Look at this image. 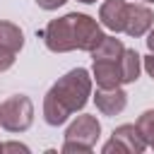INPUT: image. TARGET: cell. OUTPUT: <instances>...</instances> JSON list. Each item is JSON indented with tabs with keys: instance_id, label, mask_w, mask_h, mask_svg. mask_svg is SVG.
I'll return each instance as SVG.
<instances>
[{
	"instance_id": "30bf717a",
	"label": "cell",
	"mask_w": 154,
	"mask_h": 154,
	"mask_svg": "<svg viewBox=\"0 0 154 154\" xmlns=\"http://www.w3.org/2000/svg\"><path fill=\"white\" fill-rule=\"evenodd\" d=\"M24 46V34L17 24L0 19V48H7L12 53H19Z\"/></svg>"
},
{
	"instance_id": "52a82bcc",
	"label": "cell",
	"mask_w": 154,
	"mask_h": 154,
	"mask_svg": "<svg viewBox=\"0 0 154 154\" xmlns=\"http://www.w3.org/2000/svg\"><path fill=\"white\" fill-rule=\"evenodd\" d=\"M91 75H94L96 87H120V84H125L123 55L118 60H94Z\"/></svg>"
},
{
	"instance_id": "6da1fadb",
	"label": "cell",
	"mask_w": 154,
	"mask_h": 154,
	"mask_svg": "<svg viewBox=\"0 0 154 154\" xmlns=\"http://www.w3.org/2000/svg\"><path fill=\"white\" fill-rule=\"evenodd\" d=\"M43 43L53 53H70V51H87L91 53L101 41L103 31L101 24L82 12H70L58 19H51L43 29Z\"/></svg>"
},
{
	"instance_id": "7c38bea8",
	"label": "cell",
	"mask_w": 154,
	"mask_h": 154,
	"mask_svg": "<svg viewBox=\"0 0 154 154\" xmlns=\"http://www.w3.org/2000/svg\"><path fill=\"white\" fill-rule=\"evenodd\" d=\"M140 70H142V55H140L135 48H125V51H123V72H125V84L137 82Z\"/></svg>"
},
{
	"instance_id": "8992f818",
	"label": "cell",
	"mask_w": 154,
	"mask_h": 154,
	"mask_svg": "<svg viewBox=\"0 0 154 154\" xmlns=\"http://www.w3.org/2000/svg\"><path fill=\"white\" fill-rule=\"evenodd\" d=\"M152 26H154V12L142 2H128V19H125V31L123 34H128L132 38H140Z\"/></svg>"
},
{
	"instance_id": "44dd1931",
	"label": "cell",
	"mask_w": 154,
	"mask_h": 154,
	"mask_svg": "<svg viewBox=\"0 0 154 154\" xmlns=\"http://www.w3.org/2000/svg\"><path fill=\"white\" fill-rule=\"evenodd\" d=\"M0 152H2V142H0Z\"/></svg>"
},
{
	"instance_id": "d6986e66",
	"label": "cell",
	"mask_w": 154,
	"mask_h": 154,
	"mask_svg": "<svg viewBox=\"0 0 154 154\" xmlns=\"http://www.w3.org/2000/svg\"><path fill=\"white\" fill-rule=\"evenodd\" d=\"M79 2H84V5H91V2H96V0H79Z\"/></svg>"
},
{
	"instance_id": "4fadbf2b",
	"label": "cell",
	"mask_w": 154,
	"mask_h": 154,
	"mask_svg": "<svg viewBox=\"0 0 154 154\" xmlns=\"http://www.w3.org/2000/svg\"><path fill=\"white\" fill-rule=\"evenodd\" d=\"M137 130L142 132V137H144V142H147V147H154V108H149V111H144V113H140V118H137Z\"/></svg>"
},
{
	"instance_id": "8fae6325",
	"label": "cell",
	"mask_w": 154,
	"mask_h": 154,
	"mask_svg": "<svg viewBox=\"0 0 154 154\" xmlns=\"http://www.w3.org/2000/svg\"><path fill=\"white\" fill-rule=\"evenodd\" d=\"M125 46L116 36H103V41L91 51V60H118L123 55Z\"/></svg>"
},
{
	"instance_id": "5bb4252c",
	"label": "cell",
	"mask_w": 154,
	"mask_h": 154,
	"mask_svg": "<svg viewBox=\"0 0 154 154\" xmlns=\"http://www.w3.org/2000/svg\"><path fill=\"white\" fill-rule=\"evenodd\" d=\"M14 55H17V53H12V51H7V48H0V72L10 70V67L14 65Z\"/></svg>"
},
{
	"instance_id": "7a4b0ae2",
	"label": "cell",
	"mask_w": 154,
	"mask_h": 154,
	"mask_svg": "<svg viewBox=\"0 0 154 154\" xmlns=\"http://www.w3.org/2000/svg\"><path fill=\"white\" fill-rule=\"evenodd\" d=\"M91 82L94 77H89L84 67H75L63 75L43 96V120L58 128L72 113L82 111L91 96Z\"/></svg>"
},
{
	"instance_id": "ac0fdd59",
	"label": "cell",
	"mask_w": 154,
	"mask_h": 154,
	"mask_svg": "<svg viewBox=\"0 0 154 154\" xmlns=\"http://www.w3.org/2000/svg\"><path fill=\"white\" fill-rule=\"evenodd\" d=\"M144 41H147V48H149V53H154V26L147 31V38H144Z\"/></svg>"
},
{
	"instance_id": "277c9868",
	"label": "cell",
	"mask_w": 154,
	"mask_h": 154,
	"mask_svg": "<svg viewBox=\"0 0 154 154\" xmlns=\"http://www.w3.org/2000/svg\"><path fill=\"white\" fill-rule=\"evenodd\" d=\"M34 123V103L26 94H12L0 106V125L7 132H24Z\"/></svg>"
},
{
	"instance_id": "9c48e42d",
	"label": "cell",
	"mask_w": 154,
	"mask_h": 154,
	"mask_svg": "<svg viewBox=\"0 0 154 154\" xmlns=\"http://www.w3.org/2000/svg\"><path fill=\"white\" fill-rule=\"evenodd\" d=\"M125 19H128V2L125 0H106L99 7V22L111 29L113 34L125 31Z\"/></svg>"
},
{
	"instance_id": "3957f363",
	"label": "cell",
	"mask_w": 154,
	"mask_h": 154,
	"mask_svg": "<svg viewBox=\"0 0 154 154\" xmlns=\"http://www.w3.org/2000/svg\"><path fill=\"white\" fill-rule=\"evenodd\" d=\"M99 135H101V123L96 120V116L89 113L77 116L65 130L63 152H91Z\"/></svg>"
},
{
	"instance_id": "2e32d148",
	"label": "cell",
	"mask_w": 154,
	"mask_h": 154,
	"mask_svg": "<svg viewBox=\"0 0 154 154\" xmlns=\"http://www.w3.org/2000/svg\"><path fill=\"white\" fill-rule=\"evenodd\" d=\"M2 152H29V147L26 144H19V142H5L2 144Z\"/></svg>"
},
{
	"instance_id": "9a60e30c",
	"label": "cell",
	"mask_w": 154,
	"mask_h": 154,
	"mask_svg": "<svg viewBox=\"0 0 154 154\" xmlns=\"http://www.w3.org/2000/svg\"><path fill=\"white\" fill-rule=\"evenodd\" d=\"M67 0H36V5L41 7V10H48V12H53V10H58V7H63Z\"/></svg>"
},
{
	"instance_id": "7402d4cb",
	"label": "cell",
	"mask_w": 154,
	"mask_h": 154,
	"mask_svg": "<svg viewBox=\"0 0 154 154\" xmlns=\"http://www.w3.org/2000/svg\"><path fill=\"white\" fill-rule=\"evenodd\" d=\"M0 106H2V103H0Z\"/></svg>"
},
{
	"instance_id": "ba28073f",
	"label": "cell",
	"mask_w": 154,
	"mask_h": 154,
	"mask_svg": "<svg viewBox=\"0 0 154 154\" xmlns=\"http://www.w3.org/2000/svg\"><path fill=\"white\" fill-rule=\"evenodd\" d=\"M94 103L103 116H118L128 106V94L120 87H99L94 94Z\"/></svg>"
},
{
	"instance_id": "5b68a950",
	"label": "cell",
	"mask_w": 154,
	"mask_h": 154,
	"mask_svg": "<svg viewBox=\"0 0 154 154\" xmlns=\"http://www.w3.org/2000/svg\"><path fill=\"white\" fill-rule=\"evenodd\" d=\"M147 149V142L142 137V132L137 130V125L132 123H125V125H118L111 135V140L101 147L103 154H140Z\"/></svg>"
},
{
	"instance_id": "e0dca14e",
	"label": "cell",
	"mask_w": 154,
	"mask_h": 154,
	"mask_svg": "<svg viewBox=\"0 0 154 154\" xmlns=\"http://www.w3.org/2000/svg\"><path fill=\"white\" fill-rule=\"evenodd\" d=\"M142 65H144V70H147V75L154 79V53H149V55H144L142 58Z\"/></svg>"
},
{
	"instance_id": "ffe728a7",
	"label": "cell",
	"mask_w": 154,
	"mask_h": 154,
	"mask_svg": "<svg viewBox=\"0 0 154 154\" xmlns=\"http://www.w3.org/2000/svg\"><path fill=\"white\" fill-rule=\"evenodd\" d=\"M142 2H154V0H142Z\"/></svg>"
}]
</instances>
